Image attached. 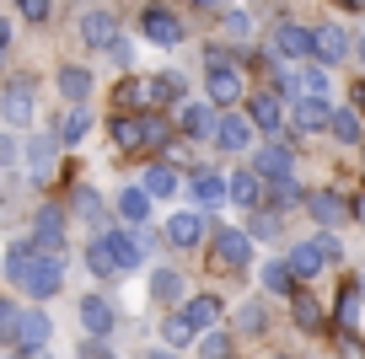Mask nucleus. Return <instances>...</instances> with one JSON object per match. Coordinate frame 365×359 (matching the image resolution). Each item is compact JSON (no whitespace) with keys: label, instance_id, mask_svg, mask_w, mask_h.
Wrapping results in <instances>:
<instances>
[{"label":"nucleus","instance_id":"1","mask_svg":"<svg viewBox=\"0 0 365 359\" xmlns=\"http://www.w3.org/2000/svg\"><path fill=\"white\" fill-rule=\"evenodd\" d=\"M6 279L16 290H27L33 301H48V295L65 290V252H43L33 241H22V247L6 252Z\"/></svg>","mask_w":365,"mask_h":359},{"label":"nucleus","instance_id":"2","mask_svg":"<svg viewBox=\"0 0 365 359\" xmlns=\"http://www.w3.org/2000/svg\"><path fill=\"white\" fill-rule=\"evenodd\" d=\"M205 91L215 108H231V102H247V80H242V70L231 65L226 54H210L205 65Z\"/></svg>","mask_w":365,"mask_h":359},{"label":"nucleus","instance_id":"3","mask_svg":"<svg viewBox=\"0 0 365 359\" xmlns=\"http://www.w3.org/2000/svg\"><path fill=\"white\" fill-rule=\"evenodd\" d=\"M210 258L220 263V269H247L252 263V236L247 225H215V236H210Z\"/></svg>","mask_w":365,"mask_h":359},{"label":"nucleus","instance_id":"4","mask_svg":"<svg viewBox=\"0 0 365 359\" xmlns=\"http://www.w3.org/2000/svg\"><path fill=\"white\" fill-rule=\"evenodd\" d=\"M0 118H6L11 129H27V124L38 118V86H33L27 76H16L11 86L0 91Z\"/></svg>","mask_w":365,"mask_h":359},{"label":"nucleus","instance_id":"5","mask_svg":"<svg viewBox=\"0 0 365 359\" xmlns=\"http://www.w3.org/2000/svg\"><path fill=\"white\" fill-rule=\"evenodd\" d=\"M274 59H290V65H307V59H317V38H312V27L279 22V27H274Z\"/></svg>","mask_w":365,"mask_h":359},{"label":"nucleus","instance_id":"6","mask_svg":"<svg viewBox=\"0 0 365 359\" xmlns=\"http://www.w3.org/2000/svg\"><path fill=\"white\" fill-rule=\"evenodd\" d=\"M333 102L328 97H296V108H290V129L296 135H322V129H333Z\"/></svg>","mask_w":365,"mask_h":359},{"label":"nucleus","instance_id":"7","mask_svg":"<svg viewBox=\"0 0 365 359\" xmlns=\"http://www.w3.org/2000/svg\"><path fill=\"white\" fill-rule=\"evenodd\" d=\"M252 172H258L263 182H296V156H290V145H258L252 150Z\"/></svg>","mask_w":365,"mask_h":359},{"label":"nucleus","instance_id":"8","mask_svg":"<svg viewBox=\"0 0 365 359\" xmlns=\"http://www.w3.org/2000/svg\"><path fill=\"white\" fill-rule=\"evenodd\" d=\"M33 247L65 252V209H59V204H38V214H33Z\"/></svg>","mask_w":365,"mask_h":359},{"label":"nucleus","instance_id":"9","mask_svg":"<svg viewBox=\"0 0 365 359\" xmlns=\"http://www.w3.org/2000/svg\"><path fill=\"white\" fill-rule=\"evenodd\" d=\"M118 16L113 11H103V6H97V11H81V43L86 48H113L118 43Z\"/></svg>","mask_w":365,"mask_h":359},{"label":"nucleus","instance_id":"10","mask_svg":"<svg viewBox=\"0 0 365 359\" xmlns=\"http://www.w3.org/2000/svg\"><path fill=\"white\" fill-rule=\"evenodd\" d=\"M140 27H145V38H150L156 48H178V43H182V22L167 11V6H145Z\"/></svg>","mask_w":365,"mask_h":359},{"label":"nucleus","instance_id":"11","mask_svg":"<svg viewBox=\"0 0 365 359\" xmlns=\"http://www.w3.org/2000/svg\"><path fill=\"white\" fill-rule=\"evenodd\" d=\"M312 38H317V65L322 70H333V65H344L349 59V33H344L339 22H322V27H312Z\"/></svg>","mask_w":365,"mask_h":359},{"label":"nucleus","instance_id":"12","mask_svg":"<svg viewBox=\"0 0 365 359\" xmlns=\"http://www.w3.org/2000/svg\"><path fill=\"white\" fill-rule=\"evenodd\" d=\"M81 327H86L91 338H97V343H103L108 333H113V322H118V311H113V301H108V295H81Z\"/></svg>","mask_w":365,"mask_h":359},{"label":"nucleus","instance_id":"13","mask_svg":"<svg viewBox=\"0 0 365 359\" xmlns=\"http://www.w3.org/2000/svg\"><path fill=\"white\" fill-rule=\"evenodd\" d=\"M182 135L188 140H215V129H220V113H215V102H182Z\"/></svg>","mask_w":365,"mask_h":359},{"label":"nucleus","instance_id":"14","mask_svg":"<svg viewBox=\"0 0 365 359\" xmlns=\"http://www.w3.org/2000/svg\"><path fill=\"white\" fill-rule=\"evenodd\" d=\"M103 247L113 252L118 274H135L140 263H145V247H140V236H135V231H108V236H103Z\"/></svg>","mask_w":365,"mask_h":359},{"label":"nucleus","instance_id":"15","mask_svg":"<svg viewBox=\"0 0 365 359\" xmlns=\"http://www.w3.org/2000/svg\"><path fill=\"white\" fill-rule=\"evenodd\" d=\"M307 209H312V220H317L322 231H339V225L349 220V204H344L333 188H317V193L307 199Z\"/></svg>","mask_w":365,"mask_h":359},{"label":"nucleus","instance_id":"16","mask_svg":"<svg viewBox=\"0 0 365 359\" xmlns=\"http://www.w3.org/2000/svg\"><path fill=\"white\" fill-rule=\"evenodd\" d=\"M247 118H252V129H263V135H274V129L285 124L290 113H285V102L274 97V91H252V102H247Z\"/></svg>","mask_w":365,"mask_h":359},{"label":"nucleus","instance_id":"17","mask_svg":"<svg viewBox=\"0 0 365 359\" xmlns=\"http://www.w3.org/2000/svg\"><path fill=\"white\" fill-rule=\"evenodd\" d=\"M167 241H172V247H178V252L199 247V241H205V214H194V209L172 214V220H167Z\"/></svg>","mask_w":365,"mask_h":359},{"label":"nucleus","instance_id":"18","mask_svg":"<svg viewBox=\"0 0 365 359\" xmlns=\"http://www.w3.org/2000/svg\"><path fill=\"white\" fill-rule=\"evenodd\" d=\"M188 193H194L199 204H205V209H215V204H226L231 199V177H220V172H194V177H188Z\"/></svg>","mask_w":365,"mask_h":359},{"label":"nucleus","instance_id":"19","mask_svg":"<svg viewBox=\"0 0 365 359\" xmlns=\"http://www.w3.org/2000/svg\"><path fill=\"white\" fill-rule=\"evenodd\" d=\"M48 333H54V322H48L43 311H22V322H16V348H22V354H38V348H48Z\"/></svg>","mask_w":365,"mask_h":359},{"label":"nucleus","instance_id":"20","mask_svg":"<svg viewBox=\"0 0 365 359\" xmlns=\"http://www.w3.org/2000/svg\"><path fill=\"white\" fill-rule=\"evenodd\" d=\"M215 145L220 150H247L252 145V118H242V113H220V129H215Z\"/></svg>","mask_w":365,"mask_h":359},{"label":"nucleus","instance_id":"21","mask_svg":"<svg viewBox=\"0 0 365 359\" xmlns=\"http://www.w3.org/2000/svg\"><path fill=\"white\" fill-rule=\"evenodd\" d=\"M220 311H226V306H220V295H194V301H182V316H188V327H194V333H215V327H220Z\"/></svg>","mask_w":365,"mask_h":359},{"label":"nucleus","instance_id":"22","mask_svg":"<svg viewBox=\"0 0 365 359\" xmlns=\"http://www.w3.org/2000/svg\"><path fill=\"white\" fill-rule=\"evenodd\" d=\"M108 135H113L118 150H145V113H118Z\"/></svg>","mask_w":365,"mask_h":359},{"label":"nucleus","instance_id":"23","mask_svg":"<svg viewBox=\"0 0 365 359\" xmlns=\"http://www.w3.org/2000/svg\"><path fill=\"white\" fill-rule=\"evenodd\" d=\"M76 209H81V220H86V231H97V241L113 231V225H108V204L97 199V188H76Z\"/></svg>","mask_w":365,"mask_h":359},{"label":"nucleus","instance_id":"24","mask_svg":"<svg viewBox=\"0 0 365 359\" xmlns=\"http://www.w3.org/2000/svg\"><path fill=\"white\" fill-rule=\"evenodd\" d=\"M140 188L150 193V199H172V193H182V172L172 167V161H156V167L145 172V182Z\"/></svg>","mask_w":365,"mask_h":359},{"label":"nucleus","instance_id":"25","mask_svg":"<svg viewBox=\"0 0 365 359\" xmlns=\"http://www.w3.org/2000/svg\"><path fill=\"white\" fill-rule=\"evenodd\" d=\"M113 214H118L124 225H145V214H150V193H145V188H118Z\"/></svg>","mask_w":365,"mask_h":359},{"label":"nucleus","instance_id":"26","mask_svg":"<svg viewBox=\"0 0 365 359\" xmlns=\"http://www.w3.org/2000/svg\"><path fill=\"white\" fill-rule=\"evenodd\" d=\"M285 263H290V274H296V279H317V274L328 269V258L317 252V241H296Z\"/></svg>","mask_w":365,"mask_h":359},{"label":"nucleus","instance_id":"27","mask_svg":"<svg viewBox=\"0 0 365 359\" xmlns=\"http://www.w3.org/2000/svg\"><path fill=\"white\" fill-rule=\"evenodd\" d=\"M231 204H242V209H263V177H258V172H237V177H231Z\"/></svg>","mask_w":365,"mask_h":359},{"label":"nucleus","instance_id":"28","mask_svg":"<svg viewBox=\"0 0 365 359\" xmlns=\"http://www.w3.org/2000/svg\"><path fill=\"white\" fill-rule=\"evenodd\" d=\"M59 97H65L70 108H81V102L91 97V70H81V65H65V70H59Z\"/></svg>","mask_w":365,"mask_h":359},{"label":"nucleus","instance_id":"29","mask_svg":"<svg viewBox=\"0 0 365 359\" xmlns=\"http://www.w3.org/2000/svg\"><path fill=\"white\" fill-rule=\"evenodd\" d=\"M113 102H118V113H140V108L156 102V91H150V80H118Z\"/></svg>","mask_w":365,"mask_h":359},{"label":"nucleus","instance_id":"30","mask_svg":"<svg viewBox=\"0 0 365 359\" xmlns=\"http://www.w3.org/2000/svg\"><path fill=\"white\" fill-rule=\"evenodd\" d=\"M54 150H65V145H59V140H48V135H38L33 145H27V172H33L38 182H43L48 167H54Z\"/></svg>","mask_w":365,"mask_h":359},{"label":"nucleus","instance_id":"31","mask_svg":"<svg viewBox=\"0 0 365 359\" xmlns=\"http://www.w3.org/2000/svg\"><path fill=\"white\" fill-rule=\"evenodd\" d=\"M258 279H263V290H269V295H296V274H290L285 258H279V263H263Z\"/></svg>","mask_w":365,"mask_h":359},{"label":"nucleus","instance_id":"32","mask_svg":"<svg viewBox=\"0 0 365 359\" xmlns=\"http://www.w3.org/2000/svg\"><path fill=\"white\" fill-rule=\"evenodd\" d=\"M91 135V113H86V102H81V108H70L65 113V124H59V145H81V140H86Z\"/></svg>","mask_w":365,"mask_h":359},{"label":"nucleus","instance_id":"33","mask_svg":"<svg viewBox=\"0 0 365 359\" xmlns=\"http://www.w3.org/2000/svg\"><path fill=\"white\" fill-rule=\"evenodd\" d=\"M290 316H296V327H301V333H317V327H322V306L312 301L307 290H296V295H290Z\"/></svg>","mask_w":365,"mask_h":359},{"label":"nucleus","instance_id":"34","mask_svg":"<svg viewBox=\"0 0 365 359\" xmlns=\"http://www.w3.org/2000/svg\"><path fill=\"white\" fill-rule=\"evenodd\" d=\"M231 322H237V333H252V338H258L263 327H269V306H263V301H242Z\"/></svg>","mask_w":365,"mask_h":359},{"label":"nucleus","instance_id":"35","mask_svg":"<svg viewBox=\"0 0 365 359\" xmlns=\"http://www.w3.org/2000/svg\"><path fill=\"white\" fill-rule=\"evenodd\" d=\"M328 135L339 140V145H360V135H365V129H360V113H354V108H339V113H333V129H328Z\"/></svg>","mask_w":365,"mask_h":359},{"label":"nucleus","instance_id":"36","mask_svg":"<svg viewBox=\"0 0 365 359\" xmlns=\"http://www.w3.org/2000/svg\"><path fill=\"white\" fill-rule=\"evenodd\" d=\"M279 231H285L279 209H252V220H247V236H252V241H274Z\"/></svg>","mask_w":365,"mask_h":359},{"label":"nucleus","instance_id":"37","mask_svg":"<svg viewBox=\"0 0 365 359\" xmlns=\"http://www.w3.org/2000/svg\"><path fill=\"white\" fill-rule=\"evenodd\" d=\"M150 295H156V301H182V274L178 269H156L150 274Z\"/></svg>","mask_w":365,"mask_h":359},{"label":"nucleus","instance_id":"38","mask_svg":"<svg viewBox=\"0 0 365 359\" xmlns=\"http://www.w3.org/2000/svg\"><path fill=\"white\" fill-rule=\"evenodd\" d=\"M188 338H194V327H188V316H182V311L161 316V343H167V348H182Z\"/></svg>","mask_w":365,"mask_h":359},{"label":"nucleus","instance_id":"39","mask_svg":"<svg viewBox=\"0 0 365 359\" xmlns=\"http://www.w3.org/2000/svg\"><path fill=\"white\" fill-rule=\"evenodd\" d=\"M86 269L97 274V279H118V263H113V252H108L103 241H91V247H86Z\"/></svg>","mask_w":365,"mask_h":359},{"label":"nucleus","instance_id":"40","mask_svg":"<svg viewBox=\"0 0 365 359\" xmlns=\"http://www.w3.org/2000/svg\"><path fill=\"white\" fill-rule=\"evenodd\" d=\"M150 91H156V102H182V76L178 70H161V76L150 80Z\"/></svg>","mask_w":365,"mask_h":359},{"label":"nucleus","instance_id":"41","mask_svg":"<svg viewBox=\"0 0 365 359\" xmlns=\"http://www.w3.org/2000/svg\"><path fill=\"white\" fill-rule=\"evenodd\" d=\"M199 359H231V338L220 333V327L205 333V338H199Z\"/></svg>","mask_w":365,"mask_h":359},{"label":"nucleus","instance_id":"42","mask_svg":"<svg viewBox=\"0 0 365 359\" xmlns=\"http://www.w3.org/2000/svg\"><path fill=\"white\" fill-rule=\"evenodd\" d=\"M16 322H22L16 301H6V295H0V343H16Z\"/></svg>","mask_w":365,"mask_h":359},{"label":"nucleus","instance_id":"43","mask_svg":"<svg viewBox=\"0 0 365 359\" xmlns=\"http://www.w3.org/2000/svg\"><path fill=\"white\" fill-rule=\"evenodd\" d=\"M161 145H172V124L145 113V150H161Z\"/></svg>","mask_w":365,"mask_h":359},{"label":"nucleus","instance_id":"44","mask_svg":"<svg viewBox=\"0 0 365 359\" xmlns=\"http://www.w3.org/2000/svg\"><path fill=\"white\" fill-rule=\"evenodd\" d=\"M312 193H301L296 182H274V204H279V209H290V204H307Z\"/></svg>","mask_w":365,"mask_h":359},{"label":"nucleus","instance_id":"45","mask_svg":"<svg viewBox=\"0 0 365 359\" xmlns=\"http://www.w3.org/2000/svg\"><path fill=\"white\" fill-rule=\"evenodd\" d=\"M16 11H22L27 22H48V11H54V0H16Z\"/></svg>","mask_w":365,"mask_h":359},{"label":"nucleus","instance_id":"46","mask_svg":"<svg viewBox=\"0 0 365 359\" xmlns=\"http://www.w3.org/2000/svg\"><path fill=\"white\" fill-rule=\"evenodd\" d=\"M312 241H317V252H322L328 263H339V258H344V247H339V236H333V231H317Z\"/></svg>","mask_w":365,"mask_h":359},{"label":"nucleus","instance_id":"47","mask_svg":"<svg viewBox=\"0 0 365 359\" xmlns=\"http://www.w3.org/2000/svg\"><path fill=\"white\" fill-rule=\"evenodd\" d=\"M339 322H344V333H349V327L360 322V295H354V290L344 295V306H339Z\"/></svg>","mask_w":365,"mask_h":359},{"label":"nucleus","instance_id":"48","mask_svg":"<svg viewBox=\"0 0 365 359\" xmlns=\"http://www.w3.org/2000/svg\"><path fill=\"white\" fill-rule=\"evenodd\" d=\"M108 54H113V65H118V70H129V59H135V48H129V38H118V43L108 48Z\"/></svg>","mask_w":365,"mask_h":359},{"label":"nucleus","instance_id":"49","mask_svg":"<svg viewBox=\"0 0 365 359\" xmlns=\"http://www.w3.org/2000/svg\"><path fill=\"white\" fill-rule=\"evenodd\" d=\"M6 161H16V140L11 135H0V167H6Z\"/></svg>","mask_w":365,"mask_h":359},{"label":"nucleus","instance_id":"50","mask_svg":"<svg viewBox=\"0 0 365 359\" xmlns=\"http://www.w3.org/2000/svg\"><path fill=\"white\" fill-rule=\"evenodd\" d=\"M226 27H231V33L242 38V33H247V11H231V16H226Z\"/></svg>","mask_w":365,"mask_h":359},{"label":"nucleus","instance_id":"51","mask_svg":"<svg viewBox=\"0 0 365 359\" xmlns=\"http://www.w3.org/2000/svg\"><path fill=\"white\" fill-rule=\"evenodd\" d=\"M81 359H113V354H108L103 343H86V348H81Z\"/></svg>","mask_w":365,"mask_h":359},{"label":"nucleus","instance_id":"52","mask_svg":"<svg viewBox=\"0 0 365 359\" xmlns=\"http://www.w3.org/2000/svg\"><path fill=\"white\" fill-rule=\"evenodd\" d=\"M11 48V16H0V54Z\"/></svg>","mask_w":365,"mask_h":359},{"label":"nucleus","instance_id":"53","mask_svg":"<svg viewBox=\"0 0 365 359\" xmlns=\"http://www.w3.org/2000/svg\"><path fill=\"white\" fill-rule=\"evenodd\" d=\"M344 354H349V359H365V348H360V343H354V338H349V333H344Z\"/></svg>","mask_w":365,"mask_h":359},{"label":"nucleus","instance_id":"54","mask_svg":"<svg viewBox=\"0 0 365 359\" xmlns=\"http://www.w3.org/2000/svg\"><path fill=\"white\" fill-rule=\"evenodd\" d=\"M354 113H360V118H365V80H360V86H354Z\"/></svg>","mask_w":365,"mask_h":359},{"label":"nucleus","instance_id":"55","mask_svg":"<svg viewBox=\"0 0 365 359\" xmlns=\"http://www.w3.org/2000/svg\"><path fill=\"white\" fill-rule=\"evenodd\" d=\"M145 359H172V348H150V354Z\"/></svg>","mask_w":365,"mask_h":359},{"label":"nucleus","instance_id":"56","mask_svg":"<svg viewBox=\"0 0 365 359\" xmlns=\"http://www.w3.org/2000/svg\"><path fill=\"white\" fill-rule=\"evenodd\" d=\"M22 359H54V354H48V348H38V354H22Z\"/></svg>","mask_w":365,"mask_h":359},{"label":"nucleus","instance_id":"57","mask_svg":"<svg viewBox=\"0 0 365 359\" xmlns=\"http://www.w3.org/2000/svg\"><path fill=\"white\" fill-rule=\"evenodd\" d=\"M354 54H360V65H365V38H360V43H354Z\"/></svg>","mask_w":365,"mask_h":359},{"label":"nucleus","instance_id":"58","mask_svg":"<svg viewBox=\"0 0 365 359\" xmlns=\"http://www.w3.org/2000/svg\"><path fill=\"white\" fill-rule=\"evenodd\" d=\"M194 6H205V11H210V6H220V0H194Z\"/></svg>","mask_w":365,"mask_h":359},{"label":"nucleus","instance_id":"59","mask_svg":"<svg viewBox=\"0 0 365 359\" xmlns=\"http://www.w3.org/2000/svg\"><path fill=\"white\" fill-rule=\"evenodd\" d=\"M360 220H365V199H360Z\"/></svg>","mask_w":365,"mask_h":359},{"label":"nucleus","instance_id":"60","mask_svg":"<svg viewBox=\"0 0 365 359\" xmlns=\"http://www.w3.org/2000/svg\"><path fill=\"white\" fill-rule=\"evenodd\" d=\"M274 359H290V354H274Z\"/></svg>","mask_w":365,"mask_h":359},{"label":"nucleus","instance_id":"61","mask_svg":"<svg viewBox=\"0 0 365 359\" xmlns=\"http://www.w3.org/2000/svg\"><path fill=\"white\" fill-rule=\"evenodd\" d=\"M360 295H365V284H360Z\"/></svg>","mask_w":365,"mask_h":359}]
</instances>
